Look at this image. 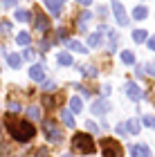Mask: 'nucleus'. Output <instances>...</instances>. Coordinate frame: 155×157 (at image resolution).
Instances as JSON below:
<instances>
[{
  "label": "nucleus",
  "mask_w": 155,
  "mask_h": 157,
  "mask_svg": "<svg viewBox=\"0 0 155 157\" xmlns=\"http://www.w3.org/2000/svg\"><path fill=\"white\" fill-rule=\"evenodd\" d=\"M7 130H9L11 139L18 141V144H25V141H29L34 135H36V128H34V124H29V121H20V119H14V117H7Z\"/></svg>",
  "instance_id": "1"
},
{
  "label": "nucleus",
  "mask_w": 155,
  "mask_h": 157,
  "mask_svg": "<svg viewBox=\"0 0 155 157\" xmlns=\"http://www.w3.org/2000/svg\"><path fill=\"white\" fill-rule=\"evenodd\" d=\"M72 148H74V153L92 155V153H95V141H92V137L86 135V132H76L74 137H72Z\"/></svg>",
  "instance_id": "2"
},
{
  "label": "nucleus",
  "mask_w": 155,
  "mask_h": 157,
  "mask_svg": "<svg viewBox=\"0 0 155 157\" xmlns=\"http://www.w3.org/2000/svg\"><path fill=\"white\" fill-rule=\"evenodd\" d=\"M101 151H103V157H124L122 153V144L115 139H110V137H106L101 141Z\"/></svg>",
  "instance_id": "3"
},
{
  "label": "nucleus",
  "mask_w": 155,
  "mask_h": 157,
  "mask_svg": "<svg viewBox=\"0 0 155 157\" xmlns=\"http://www.w3.org/2000/svg\"><path fill=\"white\" fill-rule=\"evenodd\" d=\"M43 130H45L47 141H52V144H61V141H63V132L59 130V126H56L52 119H47L43 124Z\"/></svg>",
  "instance_id": "4"
},
{
  "label": "nucleus",
  "mask_w": 155,
  "mask_h": 157,
  "mask_svg": "<svg viewBox=\"0 0 155 157\" xmlns=\"http://www.w3.org/2000/svg\"><path fill=\"white\" fill-rule=\"evenodd\" d=\"M112 11H115V18H117V23L122 25V27L128 25V16H126V9L122 7V2H119V0H112Z\"/></svg>",
  "instance_id": "5"
},
{
  "label": "nucleus",
  "mask_w": 155,
  "mask_h": 157,
  "mask_svg": "<svg viewBox=\"0 0 155 157\" xmlns=\"http://www.w3.org/2000/svg\"><path fill=\"white\" fill-rule=\"evenodd\" d=\"M126 94H128L133 101H142V99H144L142 88H139L137 83H133V81H130V83H126Z\"/></svg>",
  "instance_id": "6"
},
{
  "label": "nucleus",
  "mask_w": 155,
  "mask_h": 157,
  "mask_svg": "<svg viewBox=\"0 0 155 157\" xmlns=\"http://www.w3.org/2000/svg\"><path fill=\"white\" fill-rule=\"evenodd\" d=\"M90 110H92V115H106V112L110 110V103L106 101V99H97V101L90 105Z\"/></svg>",
  "instance_id": "7"
},
{
  "label": "nucleus",
  "mask_w": 155,
  "mask_h": 157,
  "mask_svg": "<svg viewBox=\"0 0 155 157\" xmlns=\"http://www.w3.org/2000/svg\"><path fill=\"white\" fill-rule=\"evenodd\" d=\"M29 78H32V81H45V67L41 65V63L32 65V70H29Z\"/></svg>",
  "instance_id": "8"
},
{
  "label": "nucleus",
  "mask_w": 155,
  "mask_h": 157,
  "mask_svg": "<svg viewBox=\"0 0 155 157\" xmlns=\"http://www.w3.org/2000/svg\"><path fill=\"white\" fill-rule=\"evenodd\" d=\"M34 27H36L38 32H47V29H50V18L43 16V13H36V18H34Z\"/></svg>",
  "instance_id": "9"
},
{
  "label": "nucleus",
  "mask_w": 155,
  "mask_h": 157,
  "mask_svg": "<svg viewBox=\"0 0 155 157\" xmlns=\"http://www.w3.org/2000/svg\"><path fill=\"white\" fill-rule=\"evenodd\" d=\"M130 155L133 157H151V151L146 144H135V146H130Z\"/></svg>",
  "instance_id": "10"
},
{
  "label": "nucleus",
  "mask_w": 155,
  "mask_h": 157,
  "mask_svg": "<svg viewBox=\"0 0 155 157\" xmlns=\"http://www.w3.org/2000/svg\"><path fill=\"white\" fill-rule=\"evenodd\" d=\"M45 5H47V9H50L52 16H59L61 9H63V0H45Z\"/></svg>",
  "instance_id": "11"
},
{
  "label": "nucleus",
  "mask_w": 155,
  "mask_h": 157,
  "mask_svg": "<svg viewBox=\"0 0 155 157\" xmlns=\"http://www.w3.org/2000/svg\"><path fill=\"white\" fill-rule=\"evenodd\" d=\"M103 29H106V27H103ZM106 36H108V52H115V47H117V34L112 29H106Z\"/></svg>",
  "instance_id": "12"
},
{
  "label": "nucleus",
  "mask_w": 155,
  "mask_h": 157,
  "mask_svg": "<svg viewBox=\"0 0 155 157\" xmlns=\"http://www.w3.org/2000/svg\"><path fill=\"white\" fill-rule=\"evenodd\" d=\"M126 132L139 135V119H128V121H126Z\"/></svg>",
  "instance_id": "13"
},
{
  "label": "nucleus",
  "mask_w": 155,
  "mask_h": 157,
  "mask_svg": "<svg viewBox=\"0 0 155 157\" xmlns=\"http://www.w3.org/2000/svg\"><path fill=\"white\" fill-rule=\"evenodd\" d=\"M65 47H68V49H72V52H81V54H86V52H88V49L83 47L79 40H65Z\"/></svg>",
  "instance_id": "14"
},
{
  "label": "nucleus",
  "mask_w": 155,
  "mask_h": 157,
  "mask_svg": "<svg viewBox=\"0 0 155 157\" xmlns=\"http://www.w3.org/2000/svg\"><path fill=\"white\" fill-rule=\"evenodd\" d=\"M61 121L65 124L68 128H72L74 126V117H72V112L70 110H61Z\"/></svg>",
  "instance_id": "15"
},
{
  "label": "nucleus",
  "mask_w": 155,
  "mask_h": 157,
  "mask_svg": "<svg viewBox=\"0 0 155 157\" xmlns=\"http://www.w3.org/2000/svg\"><path fill=\"white\" fill-rule=\"evenodd\" d=\"M81 110H83L81 99L79 97H72V99H70V112H81Z\"/></svg>",
  "instance_id": "16"
},
{
  "label": "nucleus",
  "mask_w": 155,
  "mask_h": 157,
  "mask_svg": "<svg viewBox=\"0 0 155 157\" xmlns=\"http://www.w3.org/2000/svg\"><path fill=\"white\" fill-rule=\"evenodd\" d=\"M7 63L16 70V67H20V63H23V56H18V54H9L7 56Z\"/></svg>",
  "instance_id": "17"
},
{
  "label": "nucleus",
  "mask_w": 155,
  "mask_h": 157,
  "mask_svg": "<svg viewBox=\"0 0 155 157\" xmlns=\"http://www.w3.org/2000/svg\"><path fill=\"white\" fill-rule=\"evenodd\" d=\"M146 16H149V9H146V7H135V11H133V18L135 20H144Z\"/></svg>",
  "instance_id": "18"
},
{
  "label": "nucleus",
  "mask_w": 155,
  "mask_h": 157,
  "mask_svg": "<svg viewBox=\"0 0 155 157\" xmlns=\"http://www.w3.org/2000/svg\"><path fill=\"white\" fill-rule=\"evenodd\" d=\"M146 34H149V32H144V29H135V32H133V40H135V43H146V38H149Z\"/></svg>",
  "instance_id": "19"
},
{
  "label": "nucleus",
  "mask_w": 155,
  "mask_h": 157,
  "mask_svg": "<svg viewBox=\"0 0 155 157\" xmlns=\"http://www.w3.org/2000/svg\"><path fill=\"white\" fill-rule=\"evenodd\" d=\"M88 45H90V47H97V45H101V34H99V32L90 34V36H88Z\"/></svg>",
  "instance_id": "20"
},
{
  "label": "nucleus",
  "mask_w": 155,
  "mask_h": 157,
  "mask_svg": "<svg viewBox=\"0 0 155 157\" xmlns=\"http://www.w3.org/2000/svg\"><path fill=\"white\" fill-rule=\"evenodd\" d=\"M16 43H18V45H29V43H32V36H29L27 32H20L18 36H16Z\"/></svg>",
  "instance_id": "21"
},
{
  "label": "nucleus",
  "mask_w": 155,
  "mask_h": 157,
  "mask_svg": "<svg viewBox=\"0 0 155 157\" xmlns=\"http://www.w3.org/2000/svg\"><path fill=\"white\" fill-rule=\"evenodd\" d=\"M27 117H29L32 121H38L41 119V110L36 108V105H29V108H27Z\"/></svg>",
  "instance_id": "22"
},
{
  "label": "nucleus",
  "mask_w": 155,
  "mask_h": 157,
  "mask_svg": "<svg viewBox=\"0 0 155 157\" xmlns=\"http://www.w3.org/2000/svg\"><path fill=\"white\" fill-rule=\"evenodd\" d=\"M90 18H92V13H90V11H83V13H79V27H81V29H86V23H88Z\"/></svg>",
  "instance_id": "23"
},
{
  "label": "nucleus",
  "mask_w": 155,
  "mask_h": 157,
  "mask_svg": "<svg viewBox=\"0 0 155 157\" xmlns=\"http://www.w3.org/2000/svg\"><path fill=\"white\" fill-rule=\"evenodd\" d=\"M59 65H72V56L68 52H61L59 54Z\"/></svg>",
  "instance_id": "24"
},
{
  "label": "nucleus",
  "mask_w": 155,
  "mask_h": 157,
  "mask_svg": "<svg viewBox=\"0 0 155 157\" xmlns=\"http://www.w3.org/2000/svg\"><path fill=\"white\" fill-rule=\"evenodd\" d=\"M122 63H126V65H133V63H135V56H133V52H122Z\"/></svg>",
  "instance_id": "25"
},
{
  "label": "nucleus",
  "mask_w": 155,
  "mask_h": 157,
  "mask_svg": "<svg viewBox=\"0 0 155 157\" xmlns=\"http://www.w3.org/2000/svg\"><path fill=\"white\" fill-rule=\"evenodd\" d=\"M16 20H20V23H27V20H29V11L18 9V11H16Z\"/></svg>",
  "instance_id": "26"
},
{
  "label": "nucleus",
  "mask_w": 155,
  "mask_h": 157,
  "mask_svg": "<svg viewBox=\"0 0 155 157\" xmlns=\"http://www.w3.org/2000/svg\"><path fill=\"white\" fill-rule=\"evenodd\" d=\"M43 105H45L47 110H52V108H56V99H54V97H45V99H43Z\"/></svg>",
  "instance_id": "27"
},
{
  "label": "nucleus",
  "mask_w": 155,
  "mask_h": 157,
  "mask_svg": "<svg viewBox=\"0 0 155 157\" xmlns=\"http://www.w3.org/2000/svg\"><path fill=\"white\" fill-rule=\"evenodd\" d=\"M142 121H144V124L149 126V128H153V130H155V117H153V115H144Z\"/></svg>",
  "instance_id": "28"
},
{
  "label": "nucleus",
  "mask_w": 155,
  "mask_h": 157,
  "mask_svg": "<svg viewBox=\"0 0 155 157\" xmlns=\"http://www.w3.org/2000/svg\"><path fill=\"white\" fill-rule=\"evenodd\" d=\"M7 108H9V112L14 115V112H20V103H18V101H14V99H11V101L7 103Z\"/></svg>",
  "instance_id": "29"
},
{
  "label": "nucleus",
  "mask_w": 155,
  "mask_h": 157,
  "mask_svg": "<svg viewBox=\"0 0 155 157\" xmlns=\"http://www.w3.org/2000/svg\"><path fill=\"white\" fill-rule=\"evenodd\" d=\"M9 32H11V23H7V20H5V23H0V34H5V36H7Z\"/></svg>",
  "instance_id": "30"
},
{
  "label": "nucleus",
  "mask_w": 155,
  "mask_h": 157,
  "mask_svg": "<svg viewBox=\"0 0 155 157\" xmlns=\"http://www.w3.org/2000/svg\"><path fill=\"white\" fill-rule=\"evenodd\" d=\"M81 72H83V74H88L90 78H95L97 74H99V72H97V67H83V70H81Z\"/></svg>",
  "instance_id": "31"
},
{
  "label": "nucleus",
  "mask_w": 155,
  "mask_h": 157,
  "mask_svg": "<svg viewBox=\"0 0 155 157\" xmlns=\"http://www.w3.org/2000/svg\"><path fill=\"white\" fill-rule=\"evenodd\" d=\"M34 56H36V52H34V49H32V47H27V49H25V52H23V59H27V61H32V59H34Z\"/></svg>",
  "instance_id": "32"
},
{
  "label": "nucleus",
  "mask_w": 155,
  "mask_h": 157,
  "mask_svg": "<svg viewBox=\"0 0 155 157\" xmlns=\"http://www.w3.org/2000/svg\"><path fill=\"white\" fill-rule=\"evenodd\" d=\"M43 90H45V92H52V90H56L54 81H45V83H43Z\"/></svg>",
  "instance_id": "33"
},
{
  "label": "nucleus",
  "mask_w": 155,
  "mask_h": 157,
  "mask_svg": "<svg viewBox=\"0 0 155 157\" xmlns=\"http://www.w3.org/2000/svg\"><path fill=\"white\" fill-rule=\"evenodd\" d=\"M86 128H88L90 132H97V130H99V126H97L95 121H86Z\"/></svg>",
  "instance_id": "34"
},
{
  "label": "nucleus",
  "mask_w": 155,
  "mask_h": 157,
  "mask_svg": "<svg viewBox=\"0 0 155 157\" xmlns=\"http://www.w3.org/2000/svg\"><path fill=\"white\" fill-rule=\"evenodd\" d=\"M146 72H149L151 76H155V63H149V65H146Z\"/></svg>",
  "instance_id": "35"
},
{
  "label": "nucleus",
  "mask_w": 155,
  "mask_h": 157,
  "mask_svg": "<svg viewBox=\"0 0 155 157\" xmlns=\"http://www.w3.org/2000/svg\"><path fill=\"white\" fill-rule=\"evenodd\" d=\"M0 5H2L5 9H7V7H14V5H16V0H2V2H0Z\"/></svg>",
  "instance_id": "36"
},
{
  "label": "nucleus",
  "mask_w": 155,
  "mask_h": 157,
  "mask_svg": "<svg viewBox=\"0 0 155 157\" xmlns=\"http://www.w3.org/2000/svg\"><path fill=\"white\" fill-rule=\"evenodd\" d=\"M101 94H103V97L110 94V85H103V88H101Z\"/></svg>",
  "instance_id": "37"
},
{
  "label": "nucleus",
  "mask_w": 155,
  "mask_h": 157,
  "mask_svg": "<svg viewBox=\"0 0 155 157\" xmlns=\"http://www.w3.org/2000/svg\"><path fill=\"white\" fill-rule=\"evenodd\" d=\"M117 135H122V137H124V135H126V126H117Z\"/></svg>",
  "instance_id": "38"
},
{
  "label": "nucleus",
  "mask_w": 155,
  "mask_h": 157,
  "mask_svg": "<svg viewBox=\"0 0 155 157\" xmlns=\"http://www.w3.org/2000/svg\"><path fill=\"white\" fill-rule=\"evenodd\" d=\"M149 47H151L153 52H155V36H151V38H149Z\"/></svg>",
  "instance_id": "39"
},
{
  "label": "nucleus",
  "mask_w": 155,
  "mask_h": 157,
  "mask_svg": "<svg viewBox=\"0 0 155 157\" xmlns=\"http://www.w3.org/2000/svg\"><path fill=\"white\" fill-rule=\"evenodd\" d=\"M76 2H79V5H86V7H88L90 2H92V0H76Z\"/></svg>",
  "instance_id": "40"
},
{
  "label": "nucleus",
  "mask_w": 155,
  "mask_h": 157,
  "mask_svg": "<svg viewBox=\"0 0 155 157\" xmlns=\"http://www.w3.org/2000/svg\"><path fill=\"white\" fill-rule=\"evenodd\" d=\"M63 157H70V155H63Z\"/></svg>",
  "instance_id": "41"
}]
</instances>
